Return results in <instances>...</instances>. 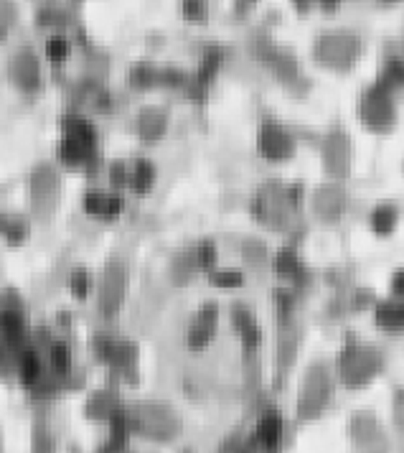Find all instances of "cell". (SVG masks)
I'll return each instance as SVG.
<instances>
[{
    "label": "cell",
    "instance_id": "6da1fadb",
    "mask_svg": "<svg viewBox=\"0 0 404 453\" xmlns=\"http://www.w3.org/2000/svg\"><path fill=\"white\" fill-rule=\"evenodd\" d=\"M28 199H31V207L39 217H51V212L56 209V201H59V174L56 168L48 166V163H41L34 168L31 181H28Z\"/></svg>",
    "mask_w": 404,
    "mask_h": 453
},
{
    "label": "cell",
    "instance_id": "7a4b0ae2",
    "mask_svg": "<svg viewBox=\"0 0 404 453\" xmlns=\"http://www.w3.org/2000/svg\"><path fill=\"white\" fill-rule=\"evenodd\" d=\"M125 291H127V267L119 260L110 262L102 273V283H100V308L105 316H115L125 300Z\"/></svg>",
    "mask_w": 404,
    "mask_h": 453
},
{
    "label": "cell",
    "instance_id": "3957f363",
    "mask_svg": "<svg viewBox=\"0 0 404 453\" xmlns=\"http://www.w3.org/2000/svg\"><path fill=\"white\" fill-rule=\"evenodd\" d=\"M8 74L18 89L23 92H34V89L41 87V64L36 59V53L31 51H20L11 59V67H8Z\"/></svg>",
    "mask_w": 404,
    "mask_h": 453
},
{
    "label": "cell",
    "instance_id": "277c9868",
    "mask_svg": "<svg viewBox=\"0 0 404 453\" xmlns=\"http://www.w3.org/2000/svg\"><path fill=\"white\" fill-rule=\"evenodd\" d=\"M290 135L282 127L272 125V122L262 125V130H259V153L265 158H285V155H290Z\"/></svg>",
    "mask_w": 404,
    "mask_h": 453
},
{
    "label": "cell",
    "instance_id": "5b68a950",
    "mask_svg": "<svg viewBox=\"0 0 404 453\" xmlns=\"http://www.w3.org/2000/svg\"><path fill=\"white\" fill-rule=\"evenodd\" d=\"M135 125H138V135L143 140H158L168 127V113L160 107H145L138 115Z\"/></svg>",
    "mask_w": 404,
    "mask_h": 453
},
{
    "label": "cell",
    "instance_id": "8992f818",
    "mask_svg": "<svg viewBox=\"0 0 404 453\" xmlns=\"http://www.w3.org/2000/svg\"><path fill=\"white\" fill-rule=\"evenodd\" d=\"M125 201L122 196L117 193H100V191H92L84 196V209L94 217H115V214L122 212Z\"/></svg>",
    "mask_w": 404,
    "mask_h": 453
},
{
    "label": "cell",
    "instance_id": "52a82bcc",
    "mask_svg": "<svg viewBox=\"0 0 404 453\" xmlns=\"http://www.w3.org/2000/svg\"><path fill=\"white\" fill-rule=\"evenodd\" d=\"M214 326H216V306H204L196 316L191 326V344H204L209 336H211Z\"/></svg>",
    "mask_w": 404,
    "mask_h": 453
},
{
    "label": "cell",
    "instance_id": "ba28073f",
    "mask_svg": "<svg viewBox=\"0 0 404 453\" xmlns=\"http://www.w3.org/2000/svg\"><path fill=\"white\" fill-rule=\"evenodd\" d=\"M138 428H143L150 435H163L171 430V415L160 413V410H145L138 413Z\"/></svg>",
    "mask_w": 404,
    "mask_h": 453
},
{
    "label": "cell",
    "instance_id": "9c48e42d",
    "mask_svg": "<svg viewBox=\"0 0 404 453\" xmlns=\"http://www.w3.org/2000/svg\"><path fill=\"white\" fill-rule=\"evenodd\" d=\"M130 82L135 87L148 89L155 87V84H163V67H152V64H138L130 72Z\"/></svg>",
    "mask_w": 404,
    "mask_h": 453
},
{
    "label": "cell",
    "instance_id": "30bf717a",
    "mask_svg": "<svg viewBox=\"0 0 404 453\" xmlns=\"http://www.w3.org/2000/svg\"><path fill=\"white\" fill-rule=\"evenodd\" d=\"M155 181V166L150 160H138L133 168H130V186L138 193H145Z\"/></svg>",
    "mask_w": 404,
    "mask_h": 453
},
{
    "label": "cell",
    "instance_id": "8fae6325",
    "mask_svg": "<svg viewBox=\"0 0 404 453\" xmlns=\"http://www.w3.org/2000/svg\"><path fill=\"white\" fill-rule=\"evenodd\" d=\"M26 222L18 219V217H11V214H0V232L6 234L8 242H20L26 237Z\"/></svg>",
    "mask_w": 404,
    "mask_h": 453
},
{
    "label": "cell",
    "instance_id": "7c38bea8",
    "mask_svg": "<svg viewBox=\"0 0 404 453\" xmlns=\"http://www.w3.org/2000/svg\"><path fill=\"white\" fill-rule=\"evenodd\" d=\"M191 257H193L196 270H209V267H214V262H216V245H211V242H201L199 247H193L191 250Z\"/></svg>",
    "mask_w": 404,
    "mask_h": 453
},
{
    "label": "cell",
    "instance_id": "4fadbf2b",
    "mask_svg": "<svg viewBox=\"0 0 404 453\" xmlns=\"http://www.w3.org/2000/svg\"><path fill=\"white\" fill-rule=\"evenodd\" d=\"M69 51H72V46H69V41L64 39V36H51V39L46 41V56L51 61H64L69 56Z\"/></svg>",
    "mask_w": 404,
    "mask_h": 453
},
{
    "label": "cell",
    "instance_id": "5bb4252c",
    "mask_svg": "<svg viewBox=\"0 0 404 453\" xmlns=\"http://www.w3.org/2000/svg\"><path fill=\"white\" fill-rule=\"evenodd\" d=\"M211 283L219 288H239L245 283V275H242V270H214Z\"/></svg>",
    "mask_w": 404,
    "mask_h": 453
},
{
    "label": "cell",
    "instance_id": "9a60e30c",
    "mask_svg": "<svg viewBox=\"0 0 404 453\" xmlns=\"http://www.w3.org/2000/svg\"><path fill=\"white\" fill-rule=\"evenodd\" d=\"M242 257H245L249 265H262L267 257V250L259 240H247L245 245H242Z\"/></svg>",
    "mask_w": 404,
    "mask_h": 453
},
{
    "label": "cell",
    "instance_id": "2e32d148",
    "mask_svg": "<svg viewBox=\"0 0 404 453\" xmlns=\"http://www.w3.org/2000/svg\"><path fill=\"white\" fill-rule=\"evenodd\" d=\"M15 23V8L11 3H0V39H6L8 31Z\"/></svg>",
    "mask_w": 404,
    "mask_h": 453
},
{
    "label": "cell",
    "instance_id": "e0dca14e",
    "mask_svg": "<svg viewBox=\"0 0 404 453\" xmlns=\"http://www.w3.org/2000/svg\"><path fill=\"white\" fill-rule=\"evenodd\" d=\"M69 286H72L74 295H79V298H84L86 291H89V275H86L84 270H74L72 278H69Z\"/></svg>",
    "mask_w": 404,
    "mask_h": 453
},
{
    "label": "cell",
    "instance_id": "ac0fdd59",
    "mask_svg": "<svg viewBox=\"0 0 404 453\" xmlns=\"http://www.w3.org/2000/svg\"><path fill=\"white\" fill-rule=\"evenodd\" d=\"M51 362H53V366H56L59 372L69 369V349L64 347V344H53V349H51Z\"/></svg>",
    "mask_w": 404,
    "mask_h": 453
},
{
    "label": "cell",
    "instance_id": "d6986e66",
    "mask_svg": "<svg viewBox=\"0 0 404 453\" xmlns=\"http://www.w3.org/2000/svg\"><path fill=\"white\" fill-rule=\"evenodd\" d=\"M110 181H112V186H125V184H130V168L125 163H115L112 171H110Z\"/></svg>",
    "mask_w": 404,
    "mask_h": 453
},
{
    "label": "cell",
    "instance_id": "ffe728a7",
    "mask_svg": "<svg viewBox=\"0 0 404 453\" xmlns=\"http://www.w3.org/2000/svg\"><path fill=\"white\" fill-rule=\"evenodd\" d=\"M183 13L188 18H201V15H206V6L204 3H183Z\"/></svg>",
    "mask_w": 404,
    "mask_h": 453
}]
</instances>
